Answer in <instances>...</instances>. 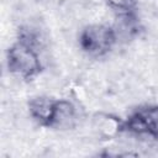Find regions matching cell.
Masks as SVG:
<instances>
[{
	"label": "cell",
	"instance_id": "cell-2",
	"mask_svg": "<svg viewBox=\"0 0 158 158\" xmlns=\"http://www.w3.org/2000/svg\"><path fill=\"white\" fill-rule=\"evenodd\" d=\"M116 41L117 36L114 27L107 25L86 26L79 36L80 48L93 57H101L109 53Z\"/></svg>",
	"mask_w": 158,
	"mask_h": 158
},
{
	"label": "cell",
	"instance_id": "cell-5",
	"mask_svg": "<svg viewBox=\"0 0 158 158\" xmlns=\"http://www.w3.org/2000/svg\"><path fill=\"white\" fill-rule=\"evenodd\" d=\"M75 122V107L67 100H57L56 114L51 127L69 128Z\"/></svg>",
	"mask_w": 158,
	"mask_h": 158
},
{
	"label": "cell",
	"instance_id": "cell-1",
	"mask_svg": "<svg viewBox=\"0 0 158 158\" xmlns=\"http://www.w3.org/2000/svg\"><path fill=\"white\" fill-rule=\"evenodd\" d=\"M6 58L9 70L23 79L36 77L42 69L37 49L22 41H17L7 49Z\"/></svg>",
	"mask_w": 158,
	"mask_h": 158
},
{
	"label": "cell",
	"instance_id": "cell-3",
	"mask_svg": "<svg viewBox=\"0 0 158 158\" xmlns=\"http://www.w3.org/2000/svg\"><path fill=\"white\" fill-rule=\"evenodd\" d=\"M123 128L136 135H149L158 138V105L132 114L123 122Z\"/></svg>",
	"mask_w": 158,
	"mask_h": 158
},
{
	"label": "cell",
	"instance_id": "cell-6",
	"mask_svg": "<svg viewBox=\"0 0 158 158\" xmlns=\"http://www.w3.org/2000/svg\"><path fill=\"white\" fill-rule=\"evenodd\" d=\"M109 5L116 10H118L120 12H126V11H131L136 0H107Z\"/></svg>",
	"mask_w": 158,
	"mask_h": 158
},
{
	"label": "cell",
	"instance_id": "cell-4",
	"mask_svg": "<svg viewBox=\"0 0 158 158\" xmlns=\"http://www.w3.org/2000/svg\"><path fill=\"white\" fill-rule=\"evenodd\" d=\"M56 106L57 100H53L48 96H38L28 102V110L32 118H35L40 125L46 127L52 126L56 114Z\"/></svg>",
	"mask_w": 158,
	"mask_h": 158
}]
</instances>
